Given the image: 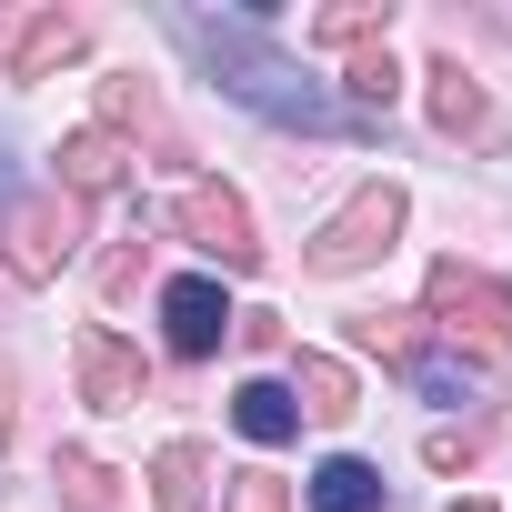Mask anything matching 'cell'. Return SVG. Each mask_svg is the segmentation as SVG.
Listing matches in <instances>:
<instances>
[{"label": "cell", "instance_id": "6da1fadb", "mask_svg": "<svg viewBox=\"0 0 512 512\" xmlns=\"http://www.w3.org/2000/svg\"><path fill=\"white\" fill-rule=\"evenodd\" d=\"M181 41H191V51H201V61H211V71H221V81H231L251 111L302 121V131H322V121H332V101H322V91H312V81L282 61V51H262L241 21H181Z\"/></svg>", "mask_w": 512, "mask_h": 512}, {"label": "cell", "instance_id": "7a4b0ae2", "mask_svg": "<svg viewBox=\"0 0 512 512\" xmlns=\"http://www.w3.org/2000/svg\"><path fill=\"white\" fill-rule=\"evenodd\" d=\"M422 322L442 332V342H472L482 362H512V292L482 272V262H432L422 272Z\"/></svg>", "mask_w": 512, "mask_h": 512}, {"label": "cell", "instance_id": "3957f363", "mask_svg": "<svg viewBox=\"0 0 512 512\" xmlns=\"http://www.w3.org/2000/svg\"><path fill=\"white\" fill-rule=\"evenodd\" d=\"M402 241V181H362L322 231H312V272H362V262H382V251Z\"/></svg>", "mask_w": 512, "mask_h": 512}, {"label": "cell", "instance_id": "277c9868", "mask_svg": "<svg viewBox=\"0 0 512 512\" xmlns=\"http://www.w3.org/2000/svg\"><path fill=\"white\" fill-rule=\"evenodd\" d=\"M71 241H81V201L71 191H31V201H11V221H0V262L21 282H51L71 262Z\"/></svg>", "mask_w": 512, "mask_h": 512}, {"label": "cell", "instance_id": "5b68a950", "mask_svg": "<svg viewBox=\"0 0 512 512\" xmlns=\"http://www.w3.org/2000/svg\"><path fill=\"white\" fill-rule=\"evenodd\" d=\"M171 231H181L191 251H211L221 272H251V262H262V241H251V201H241L231 181H191V191L171 201Z\"/></svg>", "mask_w": 512, "mask_h": 512}, {"label": "cell", "instance_id": "8992f818", "mask_svg": "<svg viewBox=\"0 0 512 512\" xmlns=\"http://www.w3.org/2000/svg\"><path fill=\"white\" fill-rule=\"evenodd\" d=\"M91 51V21L81 11H31L11 41H0V81H51L61 61H81Z\"/></svg>", "mask_w": 512, "mask_h": 512}, {"label": "cell", "instance_id": "52a82bcc", "mask_svg": "<svg viewBox=\"0 0 512 512\" xmlns=\"http://www.w3.org/2000/svg\"><path fill=\"white\" fill-rule=\"evenodd\" d=\"M71 362H81V402H91V412H131V402L151 392V372H141V352H131L121 332H101V322H91V332L71 342Z\"/></svg>", "mask_w": 512, "mask_h": 512}, {"label": "cell", "instance_id": "ba28073f", "mask_svg": "<svg viewBox=\"0 0 512 512\" xmlns=\"http://www.w3.org/2000/svg\"><path fill=\"white\" fill-rule=\"evenodd\" d=\"M161 332H171V352H181V362H211V352H221V332H231L221 282H171V292H161Z\"/></svg>", "mask_w": 512, "mask_h": 512}, {"label": "cell", "instance_id": "9c48e42d", "mask_svg": "<svg viewBox=\"0 0 512 512\" xmlns=\"http://www.w3.org/2000/svg\"><path fill=\"white\" fill-rule=\"evenodd\" d=\"M101 131H111V141L131 131V141H151L161 161H181V131H171V111H161L151 81H101Z\"/></svg>", "mask_w": 512, "mask_h": 512}, {"label": "cell", "instance_id": "30bf717a", "mask_svg": "<svg viewBox=\"0 0 512 512\" xmlns=\"http://www.w3.org/2000/svg\"><path fill=\"white\" fill-rule=\"evenodd\" d=\"M121 171H131V151H121L111 131H71V141H61V191H71V201L121 191Z\"/></svg>", "mask_w": 512, "mask_h": 512}, {"label": "cell", "instance_id": "8fae6325", "mask_svg": "<svg viewBox=\"0 0 512 512\" xmlns=\"http://www.w3.org/2000/svg\"><path fill=\"white\" fill-rule=\"evenodd\" d=\"M201 482H211L201 442H161L151 452V512H201Z\"/></svg>", "mask_w": 512, "mask_h": 512}, {"label": "cell", "instance_id": "7c38bea8", "mask_svg": "<svg viewBox=\"0 0 512 512\" xmlns=\"http://www.w3.org/2000/svg\"><path fill=\"white\" fill-rule=\"evenodd\" d=\"M231 422H241V442H262V452H272V442L302 432V402H292L282 382H241V392H231Z\"/></svg>", "mask_w": 512, "mask_h": 512}, {"label": "cell", "instance_id": "4fadbf2b", "mask_svg": "<svg viewBox=\"0 0 512 512\" xmlns=\"http://www.w3.org/2000/svg\"><path fill=\"white\" fill-rule=\"evenodd\" d=\"M382 31H392V0H332V11H312L322 51H382Z\"/></svg>", "mask_w": 512, "mask_h": 512}, {"label": "cell", "instance_id": "5bb4252c", "mask_svg": "<svg viewBox=\"0 0 512 512\" xmlns=\"http://www.w3.org/2000/svg\"><path fill=\"white\" fill-rule=\"evenodd\" d=\"M312 512H382V472L352 462V452H332V462L312 472Z\"/></svg>", "mask_w": 512, "mask_h": 512}, {"label": "cell", "instance_id": "9a60e30c", "mask_svg": "<svg viewBox=\"0 0 512 512\" xmlns=\"http://www.w3.org/2000/svg\"><path fill=\"white\" fill-rule=\"evenodd\" d=\"M432 121H442V131H452V141H462V131H482V121H492V101H482V81H472V71H462V61H432Z\"/></svg>", "mask_w": 512, "mask_h": 512}, {"label": "cell", "instance_id": "2e32d148", "mask_svg": "<svg viewBox=\"0 0 512 512\" xmlns=\"http://www.w3.org/2000/svg\"><path fill=\"white\" fill-rule=\"evenodd\" d=\"M422 332H432L422 312H362V322H352V342H362V352H382L392 372H412V362H422Z\"/></svg>", "mask_w": 512, "mask_h": 512}, {"label": "cell", "instance_id": "e0dca14e", "mask_svg": "<svg viewBox=\"0 0 512 512\" xmlns=\"http://www.w3.org/2000/svg\"><path fill=\"white\" fill-rule=\"evenodd\" d=\"M292 402H302L312 422H342V412H352V372L322 362V352H302V392H292Z\"/></svg>", "mask_w": 512, "mask_h": 512}, {"label": "cell", "instance_id": "ac0fdd59", "mask_svg": "<svg viewBox=\"0 0 512 512\" xmlns=\"http://www.w3.org/2000/svg\"><path fill=\"white\" fill-rule=\"evenodd\" d=\"M61 492H71V512H121L111 462H91V452H61Z\"/></svg>", "mask_w": 512, "mask_h": 512}, {"label": "cell", "instance_id": "d6986e66", "mask_svg": "<svg viewBox=\"0 0 512 512\" xmlns=\"http://www.w3.org/2000/svg\"><path fill=\"white\" fill-rule=\"evenodd\" d=\"M342 91H352L362 111H392V91H402V71H392V51H352V71H342Z\"/></svg>", "mask_w": 512, "mask_h": 512}, {"label": "cell", "instance_id": "ffe728a7", "mask_svg": "<svg viewBox=\"0 0 512 512\" xmlns=\"http://www.w3.org/2000/svg\"><path fill=\"white\" fill-rule=\"evenodd\" d=\"M221 512H292V502H282V482H272V472H241Z\"/></svg>", "mask_w": 512, "mask_h": 512}, {"label": "cell", "instance_id": "44dd1931", "mask_svg": "<svg viewBox=\"0 0 512 512\" xmlns=\"http://www.w3.org/2000/svg\"><path fill=\"white\" fill-rule=\"evenodd\" d=\"M422 452H432V472H462V462H472V452H482V432H432V442H422Z\"/></svg>", "mask_w": 512, "mask_h": 512}, {"label": "cell", "instance_id": "7402d4cb", "mask_svg": "<svg viewBox=\"0 0 512 512\" xmlns=\"http://www.w3.org/2000/svg\"><path fill=\"white\" fill-rule=\"evenodd\" d=\"M231 332H241L251 352H282V312H231Z\"/></svg>", "mask_w": 512, "mask_h": 512}, {"label": "cell", "instance_id": "603a6c76", "mask_svg": "<svg viewBox=\"0 0 512 512\" xmlns=\"http://www.w3.org/2000/svg\"><path fill=\"white\" fill-rule=\"evenodd\" d=\"M452 512H492V502H452Z\"/></svg>", "mask_w": 512, "mask_h": 512}]
</instances>
